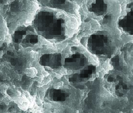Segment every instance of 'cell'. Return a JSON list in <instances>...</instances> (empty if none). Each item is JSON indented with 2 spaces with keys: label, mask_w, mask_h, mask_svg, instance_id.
I'll use <instances>...</instances> for the list:
<instances>
[{
  "label": "cell",
  "mask_w": 133,
  "mask_h": 113,
  "mask_svg": "<svg viewBox=\"0 0 133 113\" xmlns=\"http://www.w3.org/2000/svg\"><path fill=\"white\" fill-rule=\"evenodd\" d=\"M40 6L36 0H9L0 9L11 35L19 27L32 24Z\"/></svg>",
  "instance_id": "obj_1"
},
{
  "label": "cell",
  "mask_w": 133,
  "mask_h": 113,
  "mask_svg": "<svg viewBox=\"0 0 133 113\" xmlns=\"http://www.w3.org/2000/svg\"><path fill=\"white\" fill-rule=\"evenodd\" d=\"M11 42V36L0 9V42Z\"/></svg>",
  "instance_id": "obj_2"
}]
</instances>
